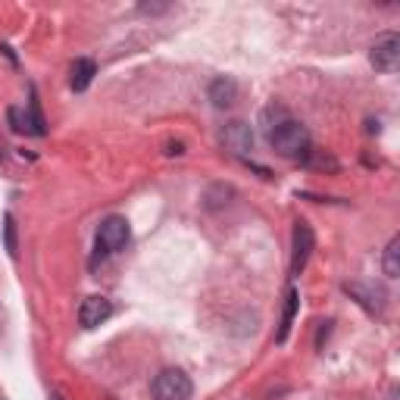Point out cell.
Returning <instances> with one entry per match:
<instances>
[{
	"label": "cell",
	"instance_id": "52a82bcc",
	"mask_svg": "<svg viewBox=\"0 0 400 400\" xmlns=\"http://www.w3.org/2000/svg\"><path fill=\"white\" fill-rule=\"evenodd\" d=\"M222 144L231 150V154L247 156L253 150V129L247 123H241V119H235V123H229L222 129Z\"/></svg>",
	"mask_w": 400,
	"mask_h": 400
},
{
	"label": "cell",
	"instance_id": "e0dca14e",
	"mask_svg": "<svg viewBox=\"0 0 400 400\" xmlns=\"http://www.w3.org/2000/svg\"><path fill=\"white\" fill-rule=\"evenodd\" d=\"M166 154H185V147H182V144H169V150H166Z\"/></svg>",
	"mask_w": 400,
	"mask_h": 400
},
{
	"label": "cell",
	"instance_id": "7a4b0ae2",
	"mask_svg": "<svg viewBox=\"0 0 400 400\" xmlns=\"http://www.w3.org/2000/svg\"><path fill=\"white\" fill-rule=\"evenodd\" d=\"M154 397L156 400H191L194 394V385L191 379L182 372V369H163V372L154 379Z\"/></svg>",
	"mask_w": 400,
	"mask_h": 400
},
{
	"label": "cell",
	"instance_id": "9c48e42d",
	"mask_svg": "<svg viewBox=\"0 0 400 400\" xmlns=\"http://www.w3.org/2000/svg\"><path fill=\"white\" fill-rule=\"evenodd\" d=\"M297 306H300V294L291 288V291H288L285 313H282V326H278V335H275V341H278V344H285V341H288V332H291L294 316H297Z\"/></svg>",
	"mask_w": 400,
	"mask_h": 400
},
{
	"label": "cell",
	"instance_id": "3957f363",
	"mask_svg": "<svg viewBox=\"0 0 400 400\" xmlns=\"http://www.w3.org/2000/svg\"><path fill=\"white\" fill-rule=\"evenodd\" d=\"M129 235H131V229L123 216H107L101 222V229H97V257L123 251L129 244Z\"/></svg>",
	"mask_w": 400,
	"mask_h": 400
},
{
	"label": "cell",
	"instance_id": "2e32d148",
	"mask_svg": "<svg viewBox=\"0 0 400 400\" xmlns=\"http://www.w3.org/2000/svg\"><path fill=\"white\" fill-rule=\"evenodd\" d=\"M328 332H332V322H322V328H319V338H316V347H322V341L328 338Z\"/></svg>",
	"mask_w": 400,
	"mask_h": 400
},
{
	"label": "cell",
	"instance_id": "5b68a950",
	"mask_svg": "<svg viewBox=\"0 0 400 400\" xmlns=\"http://www.w3.org/2000/svg\"><path fill=\"white\" fill-rule=\"evenodd\" d=\"M313 247H316L313 225L306 219H297L294 222V238H291V275H300L306 269V260H310Z\"/></svg>",
	"mask_w": 400,
	"mask_h": 400
},
{
	"label": "cell",
	"instance_id": "ba28073f",
	"mask_svg": "<svg viewBox=\"0 0 400 400\" xmlns=\"http://www.w3.org/2000/svg\"><path fill=\"white\" fill-rule=\"evenodd\" d=\"M210 101H213V107H219V109L231 107V103L238 101V85H235V78H229V75L216 78V82L210 85Z\"/></svg>",
	"mask_w": 400,
	"mask_h": 400
},
{
	"label": "cell",
	"instance_id": "6da1fadb",
	"mask_svg": "<svg viewBox=\"0 0 400 400\" xmlns=\"http://www.w3.org/2000/svg\"><path fill=\"white\" fill-rule=\"evenodd\" d=\"M266 138H269L272 150L288 156V160H304L313 150V138H310V131H306V125L294 123L291 116H288L285 123H278Z\"/></svg>",
	"mask_w": 400,
	"mask_h": 400
},
{
	"label": "cell",
	"instance_id": "30bf717a",
	"mask_svg": "<svg viewBox=\"0 0 400 400\" xmlns=\"http://www.w3.org/2000/svg\"><path fill=\"white\" fill-rule=\"evenodd\" d=\"M97 75V63L94 60H75L72 66V91H85Z\"/></svg>",
	"mask_w": 400,
	"mask_h": 400
},
{
	"label": "cell",
	"instance_id": "ac0fdd59",
	"mask_svg": "<svg viewBox=\"0 0 400 400\" xmlns=\"http://www.w3.org/2000/svg\"><path fill=\"white\" fill-rule=\"evenodd\" d=\"M50 400H63V397H60V394H54V397H50Z\"/></svg>",
	"mask_w": 400,
	"mask_h": 400
},
{
	"label": "cell",
	"instance_id": "7c38bea8",
	"mask_svg": "<svg viewBox=\"0 0 400 400\" xmlns=\"http://www.w3.org/2000/svg\"><path fill=\"white\" fill-rule=\"evenodd\" d=\"M28 131L32 135H48V123H44V116H41V103H38V94L32 91V101H28Z\"/></svg>",
	"mask_w": 400,
	"mask_h": 400
},
{
	"label": "cell",
	"instance_id": "8fae6325",
	"mask_svg": "<svg viewBox=\"0 0 400 400\" xmlns=\"http://www.w3.org/2000/svg\"><path fill=\"white\" fill-rule=\"evenodd\" d=\"M381 269H385L388 278L400 275V235H394L385 247V260H381Z\"/></svg>",
	"mask_w": 400,
	"mask_h": 400
},
{
	"label": "cell",
	"instance_id": "9a60e30c",
	"mask_svg": "<svg viewBox=\"0 0 400 400\" xmlns=\"http://www.w3.org/2000/svg\"><path fill=\"white\" fill-rule=\"evenodd\" d=\"M169 3H141V13H166Z\"/></svg>",
	"mask_w": 400,
	"mask_h": 400
},
{
	"label": "cell",
	"instance_id": "8992f818",
	"mask_svg": "<svg viewBox=\"0 0 400 400\" xmlns=\"http://www.w3.org/2000/svg\"><path fill=\"white\" fill-rule=\"evenodd\" d=\"M109 316H113V304H109L107 297H101V294L85 297L82 306H78V326L82 328H97L101 322H107Z\"/></svg>",
	"mask_w": 400,
	"mask_h": 400
},
{
	"label": "cell",
	"instance_id": "5bb4252c",
	"mask_svg": "<svg viewBox=\"0 0 400 400\" xmlns=\"http://www.w3.org/2000/svg\"><path fill=\"white\" fill-rule=\"evenodd\" d=\"M7 119H10V129H13V131H28V116H22V109L10 107Z\"/></svg>",
	"mask_w": 400,
	"mask_h": 400
},
{
	"label": "cell",
	"instance_id": "4fadbf2b",
	"mask_svg": "<svg viewBox=\"0 0 400 400\" xmlns=\"http://www.w3.org/2000/svg\"><path fill=\"white\" fill-rule=\"evenodd\" d=\"M3 244H7V253H10V257H16V253H19V241H16V219H13V213H7V216H3Z\"/></svg>",
	"mask_w": 400,
	"mask_h": 400
},
{
	"label": "cell",
	"instance_id": "277c9868",
	"mask_svg": "<svg viewBox=\"0 0 400 400\" xmlns=\"http://www.w3.org/2000/svg\"><path fill=\"white\" fill-rule=\"evenodd\" d=\"M369 63L379 72H394L400 66V34H394V32L379 34L372 50H369Z\"/></svg>",
	"mask_w": 400,
	"mask_h": 400
}]
</instances>
